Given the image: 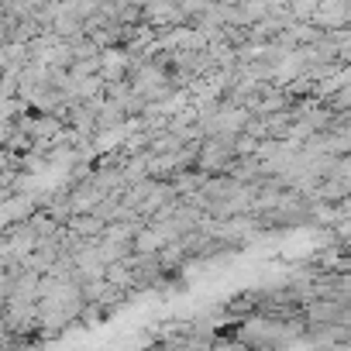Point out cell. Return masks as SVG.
<instances>
[{"label":"cell","mask_w":351,"mask_h":351,"mask_svg":"<svg viewBox=\"0 0 351 351\" xmlns=\"http://www.w3.org/2000/svg\"><path fill=\"white\" fill-rule=\"evenodd\" d=\"M317 8H320V0H289V11L296 21H310L317 14Z\"/></svg>","instance_id":"cell-1"},{"label":"cell","mask_w":351,"mask_h":351,"mask_svg":"<svg viewBox=\"0 0 351 351\" xmlns=\"http://www.w3.org/2000/svg\"><path fill=\"white\" fill-rule=\"evenodd\" d=\"M337 317V303H317L310 306V320H334Z\"/></svg>","instance_id":"cell-2"},{"label":"cell","mask_w":351,"mask_h":351,"mask_svg":"<svg viewBox=\"0 0 351 351\" xmlns=\"http://www.w3.org/2000/svg\"><path fill=\"white\" fill-rule=\"evenodd\" d=\"M348 252H351V245H348Z\"/></svg>","instance_id":"cell-3"}]
</instances>
